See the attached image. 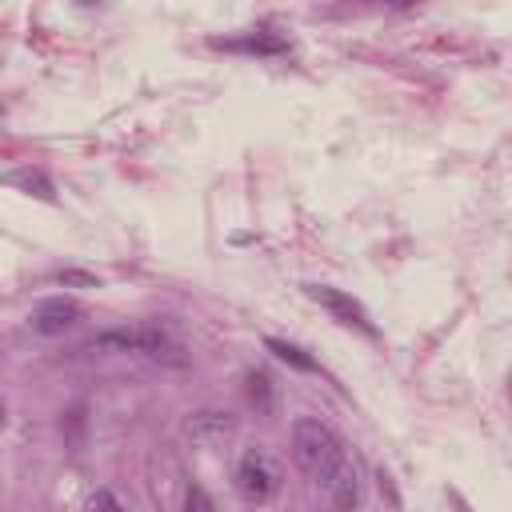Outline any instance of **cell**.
<instances>
[{"label": "cell", "mask_w": 512, "mask_h": 512, "mask_svg": "<svg viewBox=\"0 0 512 512\" xmlns=\"http://www.w3.org/2000/svg\"><path fill=\"white\" fill-rule=\"evenodd\" d=\"M292 456H296L300 472L312 484H320L340 512H352L360 504L356 464L348 460L340 436L328 424H320V420H296L292 424Z\"/></svg>", "instance_id": "obj_1"}, {"label": "cell", "mask_w": 512, "mask_h": 512, "mask_svg": "<svg viewBox=\"0 0 512 512\" xmlns=\"http://www.w3.org/2000/svg\"><path fill=\"white\" fill-rule=\"evenodd\" d=\"M100 348H132V352H144V356H152V360L184 364L180 340H176L164 324H136V328H128V332H108V336H100Z\"/></svg>", "instance_id": "obj_2"}, {"label": "cell", "mask_w": 512, "mask_h": 512, "mask_svg": "<svg viewBox=\"0 0 512 512\" xmlns=\"http://www.w3.org/2000/svg\"><path fill=\"white\" fill-rule=\"evenodd\" d=\"M304 292H308L320 308H328L340 324H348V328H360V332L376 336V324L368 320V312H364V304H360L356 296H348V292H340V288H328V284H308Z\"/></svg>", "instance_id": "obj_3"}, {"label": "cell", "mask_w": 512, "mask_h": 512, "mask_svg": "<svg viewBox=\"0 0 512 512\" xmlns=\"http://www.w3.org/2000/svg\"><path fill=\"white\" fill-rule=\"evenodd\" d=\"M236 492L244 500H256V504L276 492V468L264 452H244V460L236 468Z\"/></svg>", "instance_id": "obj_4"}, {"label": "cell", "mask_w": 512, "mask_h": 512, "mask_svg": "<svg viewBox=\"0 0 512 512\" xmlns=\"http://www.w3.org/2000/svg\"><path fill=\"white\" fill-rule=\"evenodd\" d=\"M76 316H80V304L72 296H48L32 308V328L40 336H60L64 328L76 324Z\"/></svg>", "instance_id": "obj_5"}, {"label": "cell", "mask_w": 512, "mask_h": 512, "mask_svg": "<svg viewBox=\"0 0 512 512\" xmlns=\"http://www.w3.org/2000/svg\"><path fill=\"white\" fill-rule=\"evenodd\" d=\"M212 48H228V52H256V56H276L288 44L280 36H236V40H212Z\"/></svg>", "instance_id": "obj_6"}, {"label": "cell", "mask_w": 512, "mask_h": 512, "mask_svg": "<svg viewBox=\"0 0 512 512\" xmlns=\"http://www.w3.org/2000/svg\"><path fill=\"white\" fill-rule=\"evenodd\" d=\"M264 348L276 356V360H284V364H292L296 372H316V360L304 352V348H296V344H288V340H276V336H268L264 340Z\"/></svg>", "instance_id": "obj_7"}, {"label": "cell", "mask_w": 512, "mask_h": 512, "mask_svg": "<svg viewBox=\"0 0 512 512\" xmlns=\"http://www.w3.org/2000/svg\"><path fill=\"white\" fill-rule=\"evenodd\" d=\"M8 184H20V188H28L32 196H40V200H52V184H48L40 172H12V176H8Z\"/></svg>", "instance_id": "obj_8"}, {"label": "cell", "mask_w": 512, "mask_h": 512, "mask_svg": "<svg viewBox=\"0 0 512 512\" xmlns=\"http://www.w3.org/2000/svg\"><path fill=\"white\" fill-rule=\"evenodd\" d=\"M184 512H216V508H212V500L200 484H188L184 488Z\"/></svg>", "instance_id": "obj_9"}, {"label": "cell", "mask_w": 512, "mask_h": 512, "mask_svg": "<svg viewBox=\"0 0 512 512\" xmlns=\"http://www.w3.org/2000/svg\"><path fill=\"white\" fill-rule=\"evenodd\" d=\"M84 512H124V504L108 492V488H96L92 496H88V508Z\"/></svg>", "instance_id": "obj_10"}, {"label": "cell", "mask_w": 512, "mask_h": 512, "mask_svg": "<svg viewBox=\"0 0 512 512\" xmlns=\"http://www.w3.org/2000/svg\"><path fill=\"white\" fill-rule=\"evenodd\" d=\"M248 392H252V400H260V408H268V380L260 372L248 376Z\"/></svg>", "instance_id": "obj_11"}]
</instances>
